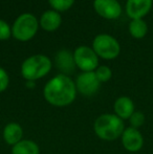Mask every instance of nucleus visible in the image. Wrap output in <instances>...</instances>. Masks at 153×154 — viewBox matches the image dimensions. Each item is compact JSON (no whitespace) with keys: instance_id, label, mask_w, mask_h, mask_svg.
Returning <instances> with one entry per match:
<instances>
[{"instance_id":"nucleus-18","label":"nucleus","mask_w":153,"mask_h":154,"mask_svg":"<svg viewBox=\"0 0 153 154\" xmlns=\"http://www.w3.org/2000/svg\"><path fill=\"white\" fill-rule=\"evenodd\" d=\"M48 2L55 11L64 12L72 8L75 0H48Z\"/></svg>"},{"instance_id":"nucleus-22","label":"nucleus","mask_w":153,"mask_h":154,"mask_svg":"<svg viewBox=\"0 0 153 154\" xmlns=\"http://www.w3.org/2000/svg\"><path fill=\"white\" fill-rule=\"evenodd\" d=\"M36 86L35 81H26V87L27 88H34Z\"/></svg>"},{"instance_id":"nucleus-12","label":"nucleus","mask_w":153,"mask_h":154,"mask_svg":"<svg viewBox=\"0 0 153 154\" xmlns=\"http://www.w3.org/2000/svg\"><path fill=\"white\" fill-rule=\"evenodd\" d=\"M113 111H115V116H118L123 121L129 120V118L135 111L134 103L129 97L123 95L115 100V104H113Z\"/></svg>"},{"instance_id":"nucleus-10","label":"nucleus","mask_w":153,"mask_h":154,"mask_svg":"<svg viewBox=\"0 0 153 154\" xmlns=\"http://www.w3.org/2000/svg\"><path fill=\"white\" fill-rule=\"evenodd\" d=\"M153 0H127L126 13L129 18L143 19L152 8Z\"/></svg>"},{"instance_id":"nucleus-14","label":"nucleus","mask_w":153,"mask_h":154,"mask_svg":"<svg viewBox=\"0 0 153 154\" xmlns=\"http://www.w3.org/2000/svg\"><path fill=\"white\" fill-rule=\"evenodd\" d=\"M62 18L57 11H46L40 19V24L44 31L54 32L61 25Z\"/></svg>"},{"instance_id":"nucleus-21","label":"nucleus","mask_w":153,"mask_h":154,"mask_svg":"<svg viewBox=\"0 0 153 154\" xmlns=\"http://www.w3.org/2000/svg\"><path fill=\"white\" fill-rule=\"evenodd\" d=\"M8 84H10V77L5 69L0 67V92H3L8 89Z\"/></svg>"},{"instance_id":"nucleus-4","label":"nucleus","mask_w":153,"mask_h":154,"mask_svg":"<svg viewBox=\"0 0 153 154\" xmlns=\"http://www.w3.org/2000/svg\"><path fill=\"white\" fill-rule=\"evenodd\" d=\"M38 20L33 14L25 13L15 20L12 27V35L19 41H29L33 38L38 31Z\"/></svg>"},{"instance_id":"nucleus-16","label":"nucleus","mask_w":153,"mask_h":154,"mask_svg":"<svg viewBox=\"0 0 153 154\" xmlns=\"http://www.w3.org/2000/svg\"><path fill=\"white\" fill-rule=\"evenodd\" d=\"M148 25L143 19H133L129 24V32L135 39H142L147 35Z\"/></svg>"},{"instance_id":"nucleus-9","label":"nucleus","mask_w":153,"mask_h":154,"mask_svg":"<svg viewBox=\"0 0 153 154\" xmlns=\"http://www.w3.org/2000/svg\"><path fill=\"white\" fill-rule=\"evenodd\" d=\"M122 145L128 152H137L144 146V137L139 129L133 127L125 128L122 136Z\"/></svg>"},{"instance_id":"nucleus-20","label":"nucleus","mask_w":153,"mask_h":154,"mask_svg":"<svg viewBox=\"0 0 153 154\" xmlns=\"http://www.w3.org/2000/svg\"><path fill=\"white\" fill-rule=\"evenodd\" d=\"M12 35V29L4 20L0 19V40H8Z\"/></svg>"},{"instance_id":"nucleus-19","label":"nucleus","mask_w":153,"mask_h":154,"mask_svg":"<svg viewBox=\"0 0 153 154\" xmlns=\"http://www.w3.org/2000/svg\"><path fill=\"white\" fill-rule=\"evenodd\" d=\"M145 114L142 111H136L135 110L132 113V116L129 118V122H130V127H133L135 129H139V127L145 124Z\"/></svg>"},{"instance_id":"nucleus-11","label":"nucleus","mask_w":153,"mask_h":154,"mask_svg":"<svg viewBox=\"0 0 153 154\" xmlns=\"http://www.w3.org/2000/svg\"><path fill=\"white\" fill-rule=\"evenodd\" d=\"M23 128L18 123H8L4 126L3 131H2V137L6 145L8 146H15L19 142L23 140Z\"/></svg>"},{"instance_id":"nucleus-13","label":"nucleus","mask_w":153,"mask_h":154,"mask_svg":"<svg viewBox=\"0 0 153 154\" xmlns=\"http://www.w3.org/2000/svg\"><path fill=\"white\" fill-rule=\"evenodd\" d=\"M55 61L56 66H57V68L60 69L62 75H68L72 72H74L76 63H75L74 55L69 51L61 49L60 51H58V54L56 55Z\"/></svg>"},{"instance_id":"nucleus-7","label":"nucleus","mask_w":153,"mask_h":154,"mask_svg":"<svg viewBox=\"0 0 153 154\" xmlns=\"http://www.w3.org/2000/svg\"><path fill=\"white\" fill-rule=\"evenodd\" d=\"M77 92L81 93L84 97H92L99 91L101 82L98 80L94 71L80 73L76 79Z\"/></svg>"},{"instance_id":"nucleus-5","label":"nucleus","mask_w":153,"mask_h":154,"mask_svg":"<svg viewBox=\"0 0 153 154\" xmlns=\"http://www.w3.org/2000/svg\"><path fill=\"white\" fill-rule=\"evenodd\" d=\"M92 49L94 53L105 60H113L120 55V43L110 35H98L92 43Z\"/></svg>"},{"instance_id":"nucleus-1","label":"nucleus","mask_w":153,"mask_h":154,"mask_svg":"<svg viewBox=\"0 0 153 154\" xmlns=\"http://www.w3.org/2000/svg\"><path fill=\"white\" fill-rule=\"evenodd\" d=\"M75 81L66 75H57L51 78L43 88L45 101L55 107H66L72 105L77 97Z\"/></svg>"},{"instance_id":"nucleus-2","label":"nucleus","mask_w":153,"mask_h":154,"mask_svg":"<svg viewBox=\"0 0 153 154\" xmlns=\"http://www.w3.org/2000/svg\"><path fill=\"white\" fill-rule=\"evenodd\" d=\"M93 130L100 140L111 142L121 137L125 130L124 121L115 113H104L96 119Z\"/></svg>"},{"instance_id":"nucleus-15","label":"nucleus","mask_w":153,"mask_h":154,"mask_svg":"<svg viewBox=\"0 0 153 154\" xmlns=\"http://www.w3.org/2000/svg\"><path fill=\"white\" fill-rule=\"evenodd\" d=\"M11 154H40V147L32 140H22L12 147Z\"/></svg>"},{"instance_id":"nucleus-17","label":"nucleus","mask_w":153,"mask_h":154,"mask_svg":"<svg viewBox=\"0 0 153 154\" xmlns=\"http://www.w3.org/2000/svg\"><path fill=\"white\" fill-rule=\"evenodd\" d=\"M94 73H96L98 80L101 82V83H105V82H108L109 80L112 77V71L109 68L108 66H105V65H102V66H99L98 68L94 70Z\"/></svg>"},{"instance_id":"nucleus-3","label":"nucleus","mask_w":153,"mask_h":154,"mask_svg":"<svg viewBox=\"0 0 153 154\" xmlns=\"http://www.w3.org/2000/svg\"><path fill=\"white\" fill-rule=\"evenodd\" d=\"M51 66V61L46 56H32L21 65V75L26 81H37L50 71Z\"/></svg>"},{"instance_id":"nucleus-8","label":"nucleus","mask_w":153,"mask_h":154,"mask_svg":"<svg viewBox=\"0 0 153 154\" xmlns=\"http://www.w3.org/2000/svg\"><path fill=\"white\" fill-rule=\"evenodd\" d=\"M93 8L101 17L108 20L118 19L122 14V8L118 0H94Z\"/></svg>"},{"instance_id":"nucleus-6","label":"nucleus","mask_w":153,"mask_h":154,"mask_svg":"<svg viewBox=\"0 0 153 154\" xmlns=\"http://www.w3.org/2000/svg\"><path fill=\"white\" fill-rule=\"evenodd\" d=\"M75 63L82 72L94 71L99 67V57L92 48L88 46H79L74 54Z\"/></svg>"}]
</instances>
